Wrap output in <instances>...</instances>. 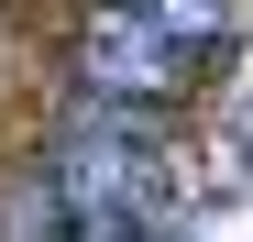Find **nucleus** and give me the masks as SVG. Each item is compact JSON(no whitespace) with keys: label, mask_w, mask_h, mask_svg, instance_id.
I'll list each match as a JSON object with an SVG mask.
<instances>
[{"label":"nucleus","mask_w":253,"mask_h":242,"mask_svg":"<svg viewBox=\"0 0 253 242\" xmlns=\"http://www.w3.org/2000/svg\"><path fill=\"white\" fill-rule=\"evenodd\" d=\"M231 33H242V0H110L77 33V66L99 99L132 110V99H176Z\"/></svg>","instance_id":"nucleus-1"}]
</instances>
